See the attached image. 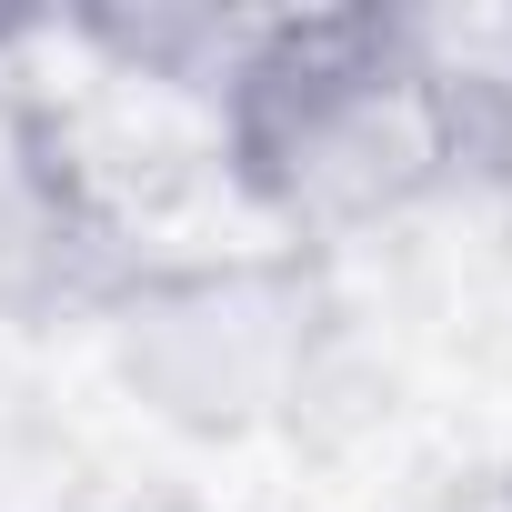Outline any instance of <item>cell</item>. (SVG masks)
Returning <instances> with one entry per match:
<instances>
[{"label":"cell","instance_id":"cell-1","mask_svg":"<svg viewBox=\"0 0 512 512\" xmlns=\"http://www.w3.org/2000/svg\"><path fill=\"white\" fill-rule=\"evenodd\" d=\"M201 101L231 201L292 251L472 191L462 31L422 11H262Z\"/></svg>","mask_w":512,"mask_h":512},{"label":"cell","instance_id":"cell-2","mask_svg":"<svg viewBox=\"0 0 512 512\" xmlns=\"http://www.w3.org/2000/svg\"><path fill=\"white\" fill-rule=\"evenodd\" d=\"M111 322L131 332V372L161 392V412L211 432L262 422L322 342L302 251L292 262H151Z\"/></svg>","mask_w":512,"mask_h":512},{"label":"cell","instance_id":"cell-3","mask_svg":"<svg viewBox=\"0 0 512 512\" xmlns=\"http://www.w3.org/2000/svg\"><path fill=\"white\" fill-rule=\"evenodd\" d=\"M151 251L71 151L61 111L0 81V322H111Z\"/></svg>","mask_w":512,"mask_h":512}]
</instances>
